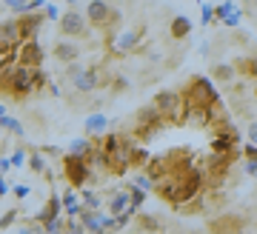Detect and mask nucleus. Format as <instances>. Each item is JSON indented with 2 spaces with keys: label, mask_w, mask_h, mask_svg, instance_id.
Instances as JSON below:
<instances>
[{
  "label": "nucleus",
  "mask_w": 257,
  "mask_h": 234,
  "mask_svg": "<svg viewBox=\"0 0 257 234\" xmlns=\"http://www.w3.org/2000/svg\"><path fill=\"white\" fill-rule=\"evenodd\" d=\"M126 206H132V194H126V191H117L114 197L109 200V208H111V214H120Z\"/></svg>",
  "instance_id": "obj_4"
},
{
  "label": "nucleus",
  "mask_w": 257,
  "mask_h": 234,
  "mask_svg": "<svg viewBox=\"0 0 257 234\" xmlns=\"http://www.w3.org/2000/svg\"><path fill=\"white\" fill-rule=\"evenodd\" d=\"M86 149H89V146H86V140H74V143H72V157L86 154Z\"/></svg>",
  "instance_id": "obj_13"
},
{
  "label": "nucleus",
  "mask_w": 257,
  "mask_h": 234,
  "mask_svg": "<svg viewBox=\"0 0 257 234\" xmlns=\"http://www.w3.org/2000/svg\"><path fill=\"white\" fill-rule=\"evenodd\" d=\"M214 74H217V77H231V69H229V66H217Z\"/></svg>",
  "instance_id": "obj_16"
},
{
  "label": "nucleus",
  "mask_w": 257,
  "mask_h": 234,
  "mask_svg": "<svg viewBox=\"0 0 257 234\" xmlns=\"http://www.w3.org/2000/svg\"><path fill=\"white\" fill-rule=\"evenodd\" d=\"M0 126H6L9 132H15V135H23V126H20L18 120H12V117H3V120H0Z\"/></svg>",
  "instance_id": "obj_12"
},
{
  "label": "nucleus",
  "mask_w": 257,
  "mask_h": 234,
  "mask_svg": "<svg viewBox=\"0 0 257 234\" xmlns=\"http://www.w3.org/2000/svg\"><path fill=\"white\" fill-rule=\"evenodd\" d=\"M23 54H26V60H32V63H35V60H40V49H37L35 43L29 46V49H26V52H23Z\"/></svg>",
  "instance_id": "obj_14"
},
{
  "label": "nucleus",
  "mask_w": 257,
  "mask_h": 234,
  "mask_svg": "<svg viewBox=\"0 0 257 234\" xmlns=\"http://www.w3.org/2000/svg\"><path fill=\"white\" fill-rule=\"evenodd\" d=\"M246 154L251 157V160H257V146H248V149H246Z\"/></svg>",
  "instance_id": "obj_22"
},
{
  "label": "nucleus",
  "mask_w": 257,
  "mask_h": 234,
  "mask_svg": "<svg viewBox=\"0 0 257 234\" xmlns=\"http://www.w3.org/2000/svg\"><path fill=\"white\" fill-rule=\"evenodd\" d=\"M111 223H114L111 217H97V214H89V211L83 214V225H86L89 231H103V228H106V225H111Z\"/></svg>",
  "instance_id": "obj_3"
},
{
  "label": "nucleus",
  "mask_w": 257,
  "mask_h": 234,
  "mask_svg": "<svg viewBox=\"0 0 257 234\" xmlns=\"http://www.w3.org/2000/svg\"><path fill=\"white\" fill-rule=\"evenodd\" d=\"M0 117H3V106H0Z\"/></svg>",
  "instance_id": "obj_25"
},
{
  "label": "nucleus",
  "mask_w": 257,
  "mask_h": 234,
  "mask_svg": "<svg viewBox=\"0 0 257 234\" xmlns=\"http://www.w3.org/2000/svg\"><path fill=\"white\" fill-rule=\"evenodd\" d=\"M94 74L92 72H77V80H74V86H77V89L80 91H89V89H94Z\"/></svg>",
  "instance_id": "obj_7"
},
{
  "label": "nucleus",
  "mask_w": 257,
  "mask_h": 234,
  "mask_svg": "<svg viewBox=\"0 0 257 234\" xmlns=\"http://www.w3.org/2000/svg\"><path fill=\"white\" fill-rule=\"evenodd\" d=\"M86 126H89V132H103V126H106V117H103V114H92L89 120H86Z\"/></svg>",
  "instance_id": "obj_10"
},
{
  "label": "nucleus",
  "mask_w": 257,
  "mask_h": 234,
  "mask_svg": "<svg viewBox=\"0 0 257 234\" xmlns=\"http://www.w3.org/2000/svg\"><path fill=\"white\" fill-rule=\"evenodd\" d=\"M106 18H109V6H106V3H100V0L89 3V20L100 23V20H106Z\"/></svg>",
  "instance_id": "obj_6"
},
{
  "label": "nucleus",
  "mask_w": 257,
  "mask_h": 234,
  "mask_svg": "<svg viewBox=\"0 0 257 234\" xmlns=\"http://www.w3.org/2000/svg\"><path fill=\"white\" fill-rule=\"evenodd\" d=\"M15 194H18V197H26V194H29V186H18V189H15Z\"/></svg>",
  "instance_id": "obj_20"
},
{
  "label": "nucleus",
  "mask_w": 257,
  "mask_h": 234,
  "mask_svg": "<svg viewBox=\"0 0 257 234\" xmlns=\"http://www.w3.org/2000/svg\"><path fill=\"white\" fill-rule=\"evenodd\" d=\"M66 166H69V180L72 183H83V163H80V157H69L66 160Z\"/></svg>",
  "instance_id": "obj_5"
},
{
  "label": "nucleus",
  "mask_w": 257,
  "mask_h": 234,
  "mask_svg": "<svg viewBox=\"0 0 257 234\" xmlns=\"http://www.w3.org/2000/svg\"><path fill=\"white\" fill-rule=\"evenodd\" d=\"M246 171H248V174H257V160H251V163H248V166H246Z\"/></svg>",
  "instance_id": "obj_23"
},
{
  "label": "nucleus",
  "mask_w": 257,
  "mask_h": 234,
  "mask_svg": "<svg viewBox=\"0 0 257 234\" xmlns=\"http://www.w3.org/2000/svg\"><path fill=\"white\" fill-rule=\"evenodd\" d=\"M60 26H63V35H83V15L77 12H66V18L60 20Z\"/></svg>",
  "instance_id": "obj_1"
},
{
  "label": "nucleus",
  "mask_w": 257,
  "mask_h": 234,
  "mask_svg": "<svg viewBox=\"0 0 257 234\" xmlns=\"http://www.w3.org/2000/svg\"><path fill=\"white\" fill-rule=\"evenodd\" d=\"M231 12V3H223V6H217V15H220L223 20H226V15Z\"/></svg>",
  "instance_id": "obj_17"
},
{
  "label": "nucleus",
  "mask_w": 257,
  "mask_h": 234,
  "mask_svg": "<svg viewBox=\"0 0 257 234\" xmlns=\"http://www.w3.org/2000/svg\"><path fill=\"white\" fill-rule=\"evenodd\" d=\"M211 12H214V9H211L209 3H206V6H203V23H206V20H209V18H211Z\"/></svg>",
  "instance_id": "obj_19"
},
{
  "label": "nucleus",
  "mask_w": 257,
  "mask_h": 234,
  "mask_svg": "<svg viewBox=\"0 0 257 234\" xmlns=\"http://www.w3.org/2000/svg\"><path fill=\"white\" fill-rule=\"evenodd\" d=\"M86 208H97V197L94 194H86Z\"/></svg>",
  "instance_id": "obj_18"
},
{
  "label": "nucleus",
  "mask_w": 257,
  "mask_h": 234,
  "mask_svg": "<svg viewBox=\"0 0 257 234\" xmlns=\"http://www.w3.org/2000/svg\"><path fill=\"white\" fill-rule=\"evenodd\" d=\"M189 29H192V23H189V20L177 18L175 23H172V35H175V37H186V35H189Z\"/></svg>",
  "instance_id": "obj_9"
},
{
  "label": "nucleus",
  "mask_w": 257,
  "mask_h": 234,
  "mask_svg": "<svg viewBox=\"0 0 257 234\" xmlns=\"http://www.w3.org/2000/svg\"><path fill=\"white\" fill-rule=\"evenodd\" d=\"M55 54L60 57V60H74V57H77V49H74L72 43H60L55 49Z\"/></svg>",
  "instance_id": "obj_8"
},
{
  "label": "nucleus",
  "mask_w": 257,
  "mask_h": 234,
  "mask_svg": "<svg viewBox=\"0 0 257 234\" xmlns=\"http://www.w3.org/2000/svg\"><path fill=\"white\" fill-rule=\"evenodd\" d=\"M3 194H6V186H3V180H0V197H3Z\"/></svg>",
  "instance_id": "obj_24"
},
{
  "label": "nucleus",
  "mask_w": 257,
  "mask_h": 234,
  "mask_svg": "<svg viewBox=\"0 0 257 234\" xmlns=\"http://www.w3.org/2000/svg\"><path fill=\"white\" fill-rule=\"evenodd\" d=\"M100 234H106V231H100Z\"/></svg>",
  "instance_id": "obj_26"
},
{
  "label": "nucleus",
  "mask_w": 257,
  "mask_h": 234,
  "mask_svg": "<svg viewBox=\"0 0 257 234\" xmlns=\"http://www.w3.org/2000/svg\"><path fill=\"white\" fill-rule=\"evenodd\" d=\"M57 208H60V200H49V206H46V214L40 217V220H49V223H52V220L57 217Z\"/></svg>",
  "instance_id": "obj_11"
},
{
  "label": "nucleus",
  "mask_w": 257,
  "mask_h": 234,
  "mask_svg": "<svg viewBox=\"0 0 257 234\" xmlns=\"http://www.w3.org/2000/svg\"><path fill=\"white\" fill-rule=\"evenodd\" d=\"M177 103H180V97L177 94H172V91H160L155 97V108L157 111H166V114H172L177 108Z\"/></svg>",
  "instance_id": "obj_2"
},
{
  "label": "nucleus",
  "mask_w": 257,
  "mask_h": 234,
  "mask_svg": "<svg viewBox=\"0 0 257 234\" xmlns=\"http://www.w3.org/2000/svg\"><path fill=\"white\" fill-rule=\"evenodd\" d=\"M248 137L257 143V123H251V126H248Z\"/></svg>",
  "instance_id": "obj_21"
},
{
  "label": "nucleus",
  "mask_w": 257,
  "mask_h": 234,
  "mask_svg": "<svg viewBox=\"0 0 257 234\" xmlns=\"http://www.w3.org/2000/svg\"><path fill=\"white\" fill-rule=\"evenodd\" d=\"M143 197H146V194H143L140 189H135V191H132V206H128V211H132L135 206H140V203H143Z\"/></svg>",
  "instance_id": "obj_15"
}]
</instances>
